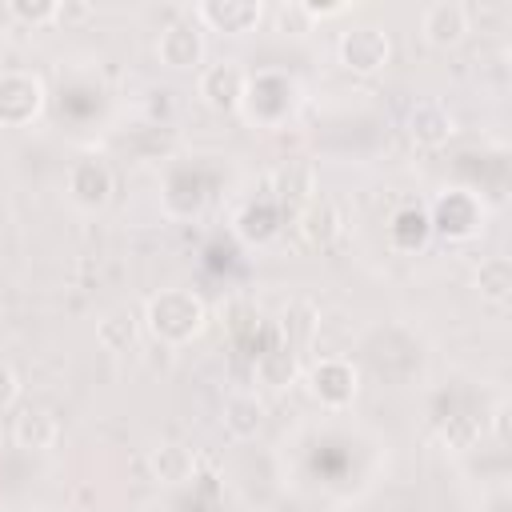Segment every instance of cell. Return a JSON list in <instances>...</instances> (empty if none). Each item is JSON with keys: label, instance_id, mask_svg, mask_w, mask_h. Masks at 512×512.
I'll use <instances>...</instances> for the list:
<instances>
[{"label": "cell", "instance_id": "obj_1", "mask_svg": "<svg viewBox=\"0 0 512 512\" xmlns=\"http://www.w3.org/2000/svg\"><path fill=\"white\" fill-rule=\"evenodd\" d=\"M144 324L160 344H188L192 336L204 332L208 324V308L196 292L188 288H164L148 300L144 308Z\"/></svg>", "mask_w": 512, "mask_h": 512}, {"label": "cell", "instance_id": "obj_2", "mask_svg": "<svg viewBox=\"0 0 512 512\" xmlns=\"http://www.w3.org/2000/svg\"><path fill=\"white\" fill-rule=\"evenodd\" d=\"M336 56H340V64H344L348 72H356V76H376V72L388 64V56H392V40H388V32H380V28H372V24H360V28H348V32L340 36Z\"/></svg>", "mask_w": 512, "mask_h": 512}, {"label": "cell", "instance_id": "obj_3", "mask_svg": "<svg viewBox=\"0 0 512 512\" xmlns=\"http://www.w3.org/2000/svg\"><path fill=\"white\" fill-rule=\"evenodd\" d=\"M44 108V84L32 72H4L0 76V128H24Z\"/></svg>", "mask_w": 512, "mask_h": 512}, {"label": "cell", "instance_id": "obj_4", "mask_svg": "<svg viewBox=\"0 0 512 512\" xmlns=\"http://www.w3.org/2000/svg\"><path fill=\"white\" fill-rule=\"evenodd\" d=\"M156 56H160V64H168L176 72L196 68L204 60V28L196 24V16H184V20H172L168 28H160Z\"/></svg>", "mask_w": 512, "mask_h": 512}, {"label": "cell", "instance_id": "obj_5", "mask_svg": "<svg viewBox=\"0 0 512 512\" xmlns=\"http://www.w3.org/2000/svg\"><path fill=\"white\" fill-rule=\"evenodd\" d=\"M244 88H248V76H244V68L232 64V60L208 64V68L200 72V80H196V96H200L208 108H216V112H232V108L244 100Z\"/></svg>", "mask_w": 512, "mask_h": 512}, {"label": "cell", "instance_id": "obj_6", "mask_svg": "<svg viewBox=\"0 0 512 512\" xmlns=\"http://www.w3.org/2000/svg\"><path fill=\"white\" fill-rule=\"evenodd\" d=\"M468 24H472V12H468V4H460V0H436V4H428V8L420 12V32H424V40H428L432 48H452V44H460V40L468 36Z\"/></svg>", "mask_w": 512, "mask_h": 512}, {"label": "cell", "instance_id": "obj_7", "mask_svg": "<svg viewBox=\"0 0 512 512\" xmlns=\"http://www.w3.org/2000/svg\"><path fill=\"white\" fill-rule=\"evenodd\" d=\"M192 16H196L200 28L240 36V32H252L264 12H260V4H252V0H204V4H196Z\"/></svg>", "mask_w": 512, "mask_h": 512}, {"label": "cell", "instance_id": "obj_8", "mask_svg": "<svg viewBox=\"0 0 512 512\" xmlns=\"http://www.w3.org/2000/svg\"><path fill=\"white\" fill-rule=\"evenodd\" d=\"M480 220H484V212H480V204H476L468 192H448V196H440L436 212L428 216L432 232L452 236V240H468V236L480 228Z\"/></svg>", "mask_w": 512, "mask_h": 512}, {"label": "cell", "instance_id": "obj_9", "mask_svg": "<svg viewBox=\"0 0 512 512\" xmlns=\"http://www.w3.org/2000/svg\"><path fill=\"white\" fill-rule=\"evenodd\" d=\"M108 192H112V172H108L104 160L80 156V160L68 168V196H72L80 208H104V204H108Z\"/></svg>", "mask_w": 512, "mask_h": 512}, {"label": "cell", "instance_id": "obj_10", "mask_svg": "<svg viewBox=\"0 0 512 512\" xmlns=\"http://www.w3.org/2000/svg\"><path fill=\"white\" fill-rule=\"evenodd\" d=\"M308 388L320 404L328 408H344L352 404L356 396V368L348 360H320L312 372H308Z\"/></svg>", "mask_w": 512, "mask_h": 512}, {"label": "cell", "instance_id": "obj_11", "mask_svg": "<svg viewBox=\"0 0 512 512\" xmlns=\"http://www.w3.org/2000/svg\"><path fill=\"white\" fill-rule=\"evenodd\" d=\"M408 136L420 148H440V144H448L456 136V120H452V112L444 104H432L428 100V104H416L408 112Z\"/></svg>", "mask_w": 512, "mask_h": 512}, {"label": "cell", "instance_id": "obj_12", "mask_svg": "<svg viewBox=\"0 0 512 512\" xmlns=\"http://www.w3.org/2000/svg\"><path fill=\"white\" fill-rule=\"evenodd\" d=\"M220 420H224V432H228L232 440H252V436L264 428V404H260L252 392H232V396L224 400Z\"/></svg>", "mask_w": 512, "mask_h": 512}, {"label": "cell", "instance_id": "obj_13", "mask_svg": "<svg viewBox=\"0 0 512 512\" xmlns=\"http://www.w3.org/2000/svg\"><path fill=\"white\" fill-rule=\"evenodd\" d=\"M296 232H300V240L312 244V248L332 244V240L340 236V212H336V204H332V200H312V204H304Z\"/></svg>", "mask_w": 512, "mask_h": 512}, {"label": "cell", "instance_id": "obj_14", "mask_svg": "<svg viewBox=\"0 0 512 512\" xmlns=\"http://www.w3.org/2000/svg\"><path fill=\"white\" fill-rule=\"evenodd\" d=\"M60 436V424L44 412V408H24L16 420H12V440L16 448H28V452H44L52 448Z\"/></svg>", "mask_w": 512, "mask_h": 512}, {"label": "cell", "instance_id": "obj_15", "mask_svg": "<svg viewBox=\"0 0 512 512\" xmlns=\"http://www.w3.org/2000/svg\"><path fill=\"white\" fill-rule=\"evenodd\" d=\"M148 464H152V476L160 484H172V488H180V484H188L196 476V452L184 448V444H160V448H152Z\"/></svg>", "mask_w": 512, "mask_h": 512}, {"label": "cell", "instance_id": "obj_16", "mask_svg": "<svg viewBox=\"0 0 512 512\" xmlns=\"http://www.w3.org/2000/svg\"><path fill=\"white\" fill-rule=\"evenodd\" d=\"M96 340H100L104 352H128V348H136V340H140V320H136V312H132V308H112V312H104L100 324H96Z\"/></svg>", "mask_w": 512, "mask_h": 512}, {"label": "cell", "instance_id": "obj_17", "mask_svg": "<svg viewBox=\"0 0 512 512\" xmlns=\"http://www.w3.org/2000/svg\"><path fill=\"white\" fill-rule=\"evenodd\" d=\"M476 292L492 304H508L512 300V260L508 256H484L476 268Z\"/></svg>", "mask_w": 512, "mask_h": 512}, {"label": "cell", "instance_id": "obj_18", "mask_svg": "<svg viewBox=\"0 0 512 512\" xmlns=\"http://www.w3.org/2000/svg\"><path fill=\"white\" fill-rule=\"evenodd\" d=\"M280 332H284L288 348L312 344L316 332H320V312H316V304H312V300H292V304L284 308V316H280Z\"/></svg>", "mask_w": 512, "mask_h": 512}, {"label": "cell", "instance_id": "obj_19", "mask_svg": "<svg viewBox=\"0 0 512 512\" xmlns=\"http://www.w3.org/2000/svg\"><path fill=\"white\" fill-rule=\"evenodd\" d=\"M296 372H300V360H296V348H288V344L284 348H268L256 360V376L268 388H288L296 380Z\"/></svg>", "mask_w": 512, "mask_h": 512}, {"label": "cell", "instance_id": "obj_20", "mask_svg": "<svg viewBox=\"0 0 512 512\" xmlns=\"http://www.w3.org/2000/svg\"><path fill=\"white\" fill-rule=\"evenodd\" d=\"M276 192H280V200L312 204V200H316V172H312L308 164L288 160V164L276 172Z\"/></svg>", "mask_w": 512, "mask_h": 512}, {"label": "cell", "instance_id": "obj_21", "mask_svg": "<svg viewBox=\"0 0 512 512\" xmlns=\"http://www.w3.org/2000/svg\"><path fill=\"white\" fill-rule=\"evenodd\" d=\"M428 232H432V224H428V212H420V208H404V212H396V220H392V240L400 244V248H420L424 240H428Z\"/></svg>", "mask_w": 512, "mask_h": 512}, {"label": "cell", "instance_id": "obj_22", "mask_svg": "<svg viewBox=\"0 0 512 512\" xmlns=\"http://www.w3.org/2000/svg\"><path fill=\"white\" fill-rule=\"evenodd\" d=\"M56 4L60 0H8V16L32 28H44V24H56Z\"/></svg>", "mask_w": 512, "mask_h": 512}, {"label": "cell", "instance_id": "obj_23", "mask_svg": "<svg viewBox=\"0 0 512 512\" xmlns=\"http://www.w3.org/2000/svg\"><path fill=\"white\" fill-rule=\"evenodd\" d=\"M276 24H280V32H292V36H304V32L316 28L312 16H308V8H304V0L280 4V8H276Z\"/></svg>", "mask_w": 512, "mask_h": 512}, {"label": "cell", "instance_id": "obj_24", "mask_svg": "<svg viewBox=\"0 0 512 512\" xmlns=\"http://www.w3.org/2000/svg\"><path fill=\"white\" fill-rule=\"evenodd\" d=\"M92 4H84V0H64V4H56V24H64V28H76V24H84V20H92Z\"/></svg>", "mask_w": 512, "mask_h": 512}, {"label": "cell", "instance_id": "obj_25", "mask_svg": "<svg viewBox=\"0 0 512 512\" xmlns=\"http://www.w3.org/2000/svg\"><path fill=\"white\" fill-rule=\"evenodd\" d=\"M16 396H20V376L12 372V364L0 360V412H8L16 404Z\"/></svg>", "mask_w": 512, "mask_h": 512}, {"label": "cell", "instance_id": "obj_26", "mask_svg": "<svg viewBox=\"0 0 512 512\" xmlns=\"http://www.w3.org/2000/svg\"><path fill=\"white\" fill-rule=\"evenodd\" d=\"M304 8H308V16H312V24H316V20H332V16H344L352 4H316V0H304Z\"/></svg>", "mask_w": 512, "mask_h": 512}, {"label": "cell", "instance_id": "obj_27", "mask_svg": "<svg viewBox=\"0 0 512 512\" xmlns=\"http://www.w3.org/2000/svg\"><path fill=\"white\" fill-rule=\"evenodd\" d=\"M40 512H72V508H40Z\"/></svg>", "mask_w": 512, "mask_h": 512}]
</instances>
